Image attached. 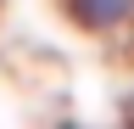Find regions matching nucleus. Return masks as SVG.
I'll return each instance as SVG.
<instances>
[{"mask_svg": "<svg viewBox=\"0 0 134 129\" xmlns=\"http://www.w3.org/2000/svg\"><path fill=\"white\" fill-rule=\"evenodd\" d=\"M62 17L84 28L100 45H129L134 39V0H56Z\"/></svg>", "mask_w": 134, "mask_h": 129, "instance_id": "nucleus-1", "label": "nucleus"}]
</instances>
